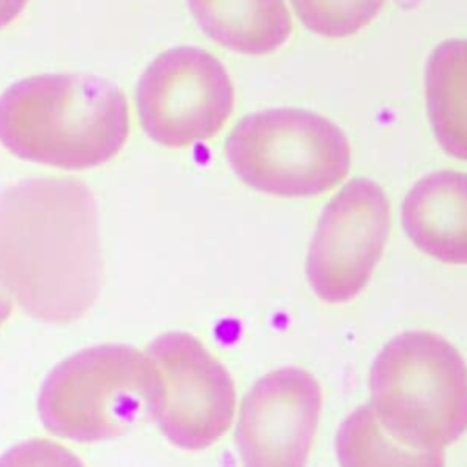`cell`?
<instances>
[{"label":"cell","instance_id":"30bf717a","mask_svg":"<svg viewBox=\"0 0 467 467\" xmlns=\"http://www.w3.org/2000/svg\"><path fill=\"white\" fill-rule=\"evenodd\" d=\"M410 241L451 265H467V173L441 170L420 179L401 206Z\"/></svg>","mask_w":467,"mask_h":467},{"label":"cell","instance_id":"5b68a950","mask_svg":"<svg viewBox=\"0 0 467 467\" xmlns=\"http://www.w3.org/2000/svg\"><path fill=\"white\" fill-rule=\"evenodd\" d=\"M151 367L128 345H97L58 363L38 396L44 427L66 440L91 443L126 434L148 409Z\"/></svg>","mask_w":467,"mask_h":467},{"label":"cell","instance_id":"6da1fadb","mask_svg":"<svg viewBox=\"0 0 467 467\" xmlns=\"http://www.w3.org/2000/svg\"><path fill=\"white\" fill-rule=\"evenodd\" d=\"M97 202L75 179H24L0 190V281L31 317L80 319L102 288Z\"/></svg>","mask_w":467,"mask_h":467},{"label":"cell","instance_id":"2e32d148","mask_svg":"<svg viewBox=\"0 0 467 467\" xmlns=\"http://www.w3.org/2000/svg\"><path fill=\"white\" fill-rule=\"evenodd\" d=\"M11 310H13V297L0 281V327L11 316Z\"/></svg>","mask_w":467,"mask_h":467},{"label":"cell","instance_id":"277c9868","mask_svg":"<svg viewBox=\"0 0 467 467\" xmlns=\"http://www.w3.org/2000/svg\"><path fill=\"white\" fill-rule=\"evenodd\" d=\"M235 175L263 193L312 197L350 168V144L328 119L297 108L263 109L235 124L226 140Z\"/></svg>","mask_w":467,"mask_h":467},{"label":"cell","instance_id":"9c48e42d","mask_svg":"<svg viewBox=\"0 0 467 467\" xmlns=\"http://www.w3.org/2000/svg\"><path fill=\"white\" fill-rule=\"evenodd\" d=\"M321 410L316 378L297 367L263 376L244 396L235 445L244 465L301 467L306 463Z\"/></svg>","mask_w":467,"mask_h":467},{"label":"cell","instance_id":"8fae6325","mask_svg":"<svg viewBox=\"0 0 467 467\" xmlns=\"http://www.w3.org/2000/svg\"><path fill=\"white\" fill-rule=\"evenodd\" d=\"M201 29L217 44L243 53L266 55L292 33L285 0H186Z\"/></svg>","mask_w":467,"mask_h":467},{"label":"cell","instance_id":"52a82bcc","mask_svg":"<svg viewBox=\"0 0 467 467\" xmlns=\"http://www.w3.org/2000/svg\"><path fill=\"white\" fill-rule=\"evenodd\" d=\"M234 100L226 67L193 46L157 55L137 84L140 124L150 139L168 148L217 135L234 111Z\"/></svg>","mask_w":467,"mask_h":467},{"label":"cell","instance_id":"9a60e30c","mask_svg":"<svg viewBox=\"0 0 467 467\" xmlns=\"http://www.w3.org/2000/svg\"><path fill=\"white\" fill-rule=\"evenodd\" d=\"M27 0H0V29L13 24L26 9Z\"/></svg>","mask_w":467,"mask_h":467},{"label":"cell","instance_id":"ba28073f","mask_svg":"<svg viewBox=\"0 0 467 467\" xmlns=\"http://www.w3.org/2000/svg\"><path fill=\"white\" fill-rule=\"evenodd\" d=\"M390 206L381 186L354 179L323 210L306 259L312 290L327 303L356 297L381 257Z\"/></svg>","mask_w":467,"mask_h":467},{"label":"cell","instance_id":"7c38bea8","mask_svg":"<svg viewBox=\"0 0 467 467\" xmlns=\"http://www.w3.org/2000/svg\"><path fill=\"white\" fill-rule=\"evenodd\" d=\"M425 97L440 146L467 161V40H445L427 58Z\"/></svg>","mask_w":467,"mask_h":467},{"label":"cell","instance_id":"4fadbf2b","mask_svg":"<svg viewBox=\"0 0 467 467\" xmlns=\"http://www.w3.org/2000/svg\"><path fill=\"white\" fill-rule=\"evenodd\" d=\"M336 451L341 465H431L421 454L392 440L376 421L370 405L354 410L339 427Z\"/></svg>","mask_w":467,"mask_h":467},{"label":"cell","instance_id":"7a4b0ae2","mask_svg":"<svg viewBox=\"0 0 467 467\" xmlns=\"http://www.w3.org/2000/svg\"><path fill=\"white\" fill-rule=\"evenodd\" d=\"M130 133L124 93L86 73H47L0 95V142L13 155L64 170L113 159Z\"/></svg>","mask_w":467,"mask_h":467},{"label":"cell","instance_id":"3957f363","mask_svg":"<svg viewBox=\"0 0 467 467\" xmlns=\"http://www.w3.org/2000/svg\"><path fill=\"white\" fill-rule=\"evenodd\" d=\"M370 409L378 425L431 465L467 431V367L460 352L432 332L389 341L370 370Z\"/></svg>","mask_w":467,"mask_h":467},{"label":"cell","instance_id":"5bb4252c","mask_svg":"<svg viewBox=\"0 0 467 467\" xmlns=\"http://www.w3.org/2000/svg\"><path fill=\"white\" fill-rule=\"evenodd\" d=\"M296 15L312 33L339 38L368 26L385 0H290Z\"/></svg>","mask_w":467,"mask_h":467},{"label":"cell","instance_id":"8992f818","mask_svg":"<svg viewBox=\"0 0 467 467\" xmlns=\"http://www.w3.org/2000/svg\"><path fill=\"white\" fill-rule=\"evenodd\" d=\"M151 367L148 410L177 447L201 451L230 427L235 389L228 370L186 332H166L146 348Z\"/></svg>","mask_w":467,"mask_h":467}]
</instances>
